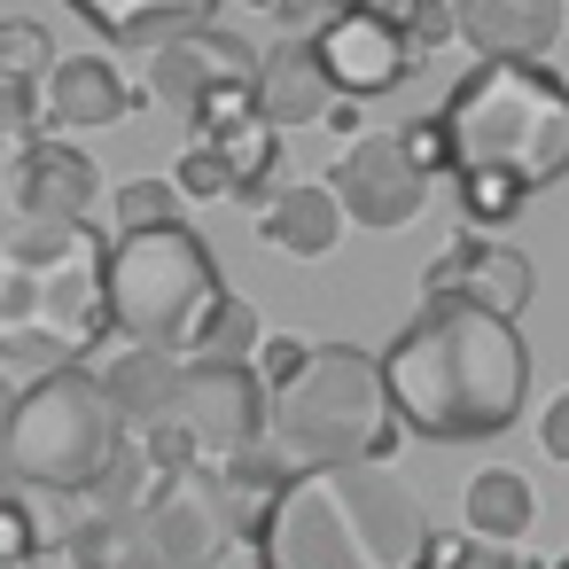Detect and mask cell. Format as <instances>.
I'll return each mask as SVG.
<instances>
[{"instance_id": "1", "label": "cell", "mask_w": 569, "mask_h": 569, "mask_svg": "<svg viewBox=\"0 0 569 569\" xmlns=\"http://www.w3.org/2000/svg\"><path fill=\"white\" fill-rule=\"evenodd\" d=\"M375 359L406 437L429 445H483L530 406V343L515 336V320L476 305H421Z\"/></svg>"}, {"instance_id": "2", "label": "cell", "mask_w": 569, "mask_h": 569, "mask_svg": "<svg viewBox=\"0 0 569 569\" xmlns=\"http://www.w3.org/2000/svg\"><path fill=\"white\" fill-rule=\"evenodd\" d=\"M429 538L421 499L382 460L297 468L250 530L258 569H413Z\"/></svg>"}, {"instance_id": "3", "label": "cell", "mask_w": 569, "mask_h": 569, "mask_svg": "<svg viewBox=\"0 0 569 569\" xmlns=\"http://www.w3.org/2000/svg\"><path fill=\"white\" fill-rule=\"evenodd\" d=\"M102 234L87 219H9L0 227V359L9 367H87L110 343Z\"/></svg>"}, {"instance_id": "4", "label": "cell", "mask_w": 569, "mask_h": 569, "mask_svg": "<svg viewBox=\"0 0 569 569\" xmlns=\"http://www.w3.org/2000/svg\"><path fill=\"white\" fill-rule=\"evenodd\" d=\"M429 126L445 141V180L515 172L530 196L569 180V79L546 63H476Z\"/></svg>"}, {"instance_id": "5", "label": "cell", "mask_w": 569, "mask_h": 569, "mask_svg": "<svg viewBox=\"0 0 569 569\" xmlns=\"http://www.w3.org/2000/svg\"><path fill=\"white\" fill-rule=\"evenodd\" d=\"M102 305H110V336L203 359L219 320H227V305H234V289H227L219 258L203 250V234L149 227V234H110V250H102Z\"/></svg>"}, {"instance_id": "6", "label": "cell", "mask_w": 569, "mask_h": 569, "mask_svg": "<svg viewBox=\"0 0 569 569\" xmlns=\"http://www.w3.org/2000/svg\"><path fill=\"white\" fill-rule=\"evenodd\" d=\"M266 437L281 445L289 468H343V460H382L406 445V421L382 390V359L359 343H312L305 375L273 390Z\"/></svg>"}, {"instance_id": "7", "label": "cell", "mask_w": 569, "mask_h": 569, "mask_svg": "<svg viewBox=\"0 0 569 569\" xmlns=\"http://www.w3.org/2000/svg\"><path fill=\"white\" fill-rule=\"evenodd\" d=\"M118 437H126V421L102 398L94 367H56V375H40V382L17 390L9 483L17 491H56V499H87Z\"/></svg>"}, {"instance_id": "8", "label": "cell", "mask_w": 569, "mask_h": 569, "mask_svg": "<svg viewBox=\"0 0 569 569\" xmlns=\"http://www.w3.org/2000/svg\"><path fill=\"white\" fill-rule=\"evenodd\" d=\"M266 421H273V390L258 382L250 359H188L164 421L133 437L149 445L157 476H180V468H234L242 452L266 445Z\"/></svg>"}, {"instance_id": "9", "label": "cell", "mask_w": 569, "mask_h": 569, "mask_svg": "<svg viewBox=\"0 0 569 569\" xmlns=\"http://www.w3.org/2000/svg\"><path fill=\"white\" fill-rule=\"evenodd\" d=\"M328 188L343 203L351 227L367 234H390V227H413L421 203H429V172L413 164L406 133H351L343 157L328 164Z\"/></svg>"}, {"instance_id": "10", "label": "cell", "mask_w": 569, "mask_h": 569, "mask_svg": "<svg viewBox=\"0 0 569 569\" xmlns=\"http://www.w3.org/2000/svg\"><path fill=\"white\" fill-rule=\"evenodd\" d=\"M141 522L164 553V569H219V553L242 538L234 522V499H227V476L219 468H180V476H157L149 499H141Z\"/></svg>"}, {"instance_id": "11", "label": "cell", "mask_w": 569, "mask_h": 569, "mask_svg": "<svg viewBox=\"0 0 569 569\" xmlns=\"http://www.w3.org/2000/svg\"><path fill=\"white\" fill-rule=\"evenodd\" d=\"M250 79H258V48H242V40L219 32V24H188V32H172V40L149 48L141 94H149L157 110H172V118L196 126L219 94H234V87H250Z\"/></svg>"}, {"instance_id": "12", "label": "cell", "mask_w": 569, "mask_h": 569, "mask_svg": "<svg viewBox=\"0 0 569 569\" xmlns=\"http://www.w3.org/2000/svg\"><path fill=\"white\" fill-rule=\"evenodd\" d=\"M305 40H312V63L328 71L336 102L390 94V87H406L413 63H421V48L406 40V24H398V17H375V9H336V17L312 24Z\"/></svg>"}, {"instance_id": "13", "label": "cell", "mask_w": 569, "mask_h": 569, "mask_svg": "<svg viewBox=\"0 0 569 569\" xmlns=\"http://www.w3.org/2000/svg\"><path fill=\"white\" fill-rule=\"evenodd\" d=\"M530 289H538V266L515 242H483V234H460L421 266V305H476V312L515 320Z\"/></svg>"}, {"instance_id": "14", "label": "cell", "mask_w": 569, "mask_h": 569, "mask_svg": "<svg viewBox=\"0 0 569 569\" xmlns=\"http://www.w3.org/2000/svg\"><path fill=\"white\" fill-rule=\"evenodd\" d=\"M141 110V87L118 79V63L102 56H56V71L40 79V126L48 133H94Z\"/></svg>"}, {"instance_id": "15", "label": "cell", "mask_w": 569, "mask_h": 569, "mask_svg": "<svg viewBox=\"0 0 569 569\" xmlns=\"http://www.w3.org/2000/svg\"><path fill=\"white\" fill-rule=\"evenodd\" d=\"M94 203H102V164L79 141L48 133L17 157V211L24 219H87Z\"/></svg>"}, {"instance_id": "16", "label": "cell", "mask_w": 569, "mask_h": 569, "mask_svg": "<svg viewBox=\"0 0 569 569\" xmlns=\"http://www.w3.org/2000/svg\"><path fill=\"white\" fill-rule=\"evenodd\" d=\"M87 367H94V382H102V398L118 406V421H126V429L164 421V406L180 398V375H188V359H180V351H149V343H126V336H110Z\"/></svg>"}, {"instance_id": "17", "label": "cell", "mask_w": 569, "mask_h": 569, "mask_svg": "<svg viewBox=\"0 0 569 569\" xmlns=\"http://www.w3.org/2000/svg\"><path fill=\"white\" fill-rule=\"evenodd\" d=\"M328 110H336V87H328V71L312 63V40H305V32L258 48V118H266L273 133L328 126Z\"/></svg>"}, {"instance_id": "18", "label": "cell", "mask_w": 569, "mask_h": 569, "mask_svg": "<svg viewBox=\"0 0 569 569\" xmlns=\"http://www.w3.org/2000/svg\"><path fill=\"white\" fill-rule=\"evenodd\" d=\"M460 9V48L483 63H538L561 40V0H452Z\"/></svg>"}, {"instance_id": "19", "label": "cell", "mask_w": 569, "mask_h": 569, "mask_svg": "<svg viewBox=\"0 0 569 569\" xmlns=\"http://www.w3.org/2000/svg\"><path fill=\"white\" fill-rule=\"evenodd\" d=\"M343 203H336V188L328 180H289V188H273V203L258 211V234L273 242V250H289V258H328L336 242H343Z\"/></svg>"}, {"instance_id": "20", "label": "cell", "mask_w": 569, "mask_h": 569, "mask_svg": "<svg viewBox=\"0 0 569 569\" xmlns=\"http://www.w3.org/2000/svg\"><path fill=\"white\" fill-rule=\"evenodd\" d=\"M63 9H71L87 32L118 40V48H157V40L188 32V24H211L219 0H63Z\"/></svg>"}, {"instance_id": "21", "label": "cell", "mask_w": 569, "mask_h": 569, "mask_svg": "<svg viewBox=\"0 0 569 569\" xmlns=\"http://www.w3.org/2000/svg\"><path fill=\"white\" fill-rule=\"evenodd\" d=\"M460 515H468V538L522 546V538H530V522H538V491H530V476H522V468H483V476H468Z\"/></svg>"}, {"instance_id": "22", "label": "cell", "mask_w": 569, "mask_h": 569, "mask_svg": "<svg viewBox=\"0 0 569 569\" xmlns=\"http://www.w3.org/2000/svg\"><path fill=\"white\" fill-rule=\"evenodd\" d=\"M63 553H71V569H164V553H157L141 507H133V515H87Z\"/></svg>"}, {"instance_id": "23", "label": "cell", "mask_w": 569, "mask_h": 569, "mask_svg": "<svg viewBox=\"0 0 569 569\" xmlns=\"http://www.w3.org/2000/svg\"><path fill=\"white\" fill-rule=\"evenodd\" d=\"M149 483H157V460H149V445L126 429V437L110 445V460H102L94 491H87V515H133V507L149 499Z\"/></svg>"}, {"instance_id": "24", "label": "cell", "mask_w": 569, "mask_h": 569, "mask_svg": "<svg viewBox=\"0 0 569 569\" xmlns=\"http://www.w3.org/2000/svg\"><path fill=\"white\" fill-rule=\"evenodd\" d=\"M219 157H227V172H234V188H258V180H273V157H281V133L266 126V118H234V126H219V133H203Z\"/></svg>"}, {"instance_id": "25", "label": "cell", "mask_w": 569, "mask_h": 569, "mask_svg": "<svg viewBox=\"0 0 569 569\" xmlns=\"http://www.w3.org/2000/svg\"><path fill=\"white\" fill-rule=\"evenodd\" d=\"M452 188H460V219H468V227H507V219H522V203H530V188H522L515 172H460Z\"/></svg>"}, {"instance_id": "26", "label": "cell", "mask_w": 569, "mask_h": 569, "mask_svg": "<svg viewBox=\"0 0 569 569\" xmlns=\"http://www.w3.org/2000/svg\"><path fill=\"white\" fill-rule=\"evenodd\" d=\"M118 234H149V227H180V188L172 180H118Z\"/></svg>"}, {"instance_id": "27", "label": "cell", "mask_w": 569, "mask_h": 569, "mask_svg": "<svg viewBox=\"0 0 569 569\" xmlns=\"http://www.w3.org/2000/svg\"><path fill=\"white\" fill-rule=\"evenodd\" d=\"M48 71H56V40H48L32 17H9V24H0V79L40 87Z\"/></svg>"}, {"instance_id": "28", "label": "cell", "mask_w": 569, "mask_h": 569, "mask_svg": "<svg viewBox=\"0 0 569 569\" xmlns=\"http://www.w3.org/2000/svg\"><path fill=\"white\" fill-rule=\"evenodd\" d=\"M164 180L180 188V203H227V196H234V172H227V157H219L211 141L180 149V164H172Z\"/></svg>"}, {"instance_id": "29", "label": "cell", "mask_w": 569, "mask_h": 569, "mask_svg": "<svg viewBox=\"0 0 569 569\" xmlns=\"http://www.w3.org/2000/svg\"><path fill=\"white\" fill-rule=\"evenodd\" d=\"M32 141H48V126H40V87L0 79V157H24Z\"/></svg>"}, {"instance_id": "30", "label": "cell", "mask_w": 569, "mask_h": 569, "mask_svg": "<svg viewBox=\"0 0 569 569\" xmlns=\"http://www.w3.org/2000/svg\"><path fill=\"white\" fill-rule=\"evenodd\" d=\"M40 561V522L17 491H0V569H32Z\"/></svg>"}, {"instance_id": "31", "label": "cell", "mask_w": 569, "mask_h": 569, "mask_svg": "<svg viewBox=\"0 0 569 569\" xmlns=\"http://www.w3.org/2000/svg\"><path fill=\"white\" fill-rule=\"evenodd\" d=\"M305 359H312V343H305V336H266L250 367H258V382H266V390H289V382L305 375Z\"/></svg>"}, {"instance_id": "32", "label": "cell", "mask_w": 569, "mask_h": 569, "mask_svg": "<svg viewBox=\"0 0 569 569\" xmlns=\"http://www.w3.org/2000/svg\"><path fill=\"white\" fill-rule=\"evenodd\" d=\"M406 40L421 56H437L445 40H460V9H452V0H413V9H406Z\"/></svg>"}, {"instance_id": "33", "label": "cell", "mask_w": 569, "mask_h": 569, "mask_svg": "<svg viewBox=\"0 0 569 569\" xmlns=\"http://www.w3.org/2000/svg\"><path fill=\"white\" fill-rule=\"evenodd\" d=\"M452 569H546V561H538V553H522V546H491V538H468Z\"/></svg>"}, {"instance_id": "34", "label": "cell", "mask_w": 569, "mask_h": 569, "mask_svg": "<svg viewBox=\"0 0 569 569\" xmlns=\"http://www.w3.org/2000/svg\"><path fill=\"white\" fill-rule=\"evenodd\" d=\"M538 452L569 468V390H553V398L538 406Z\"/></svg>"}, {"instance_id": "35", "label": "cell", "mask_w": 569, "mask_h": 569, "mask_svg": "<svg viewBox=\"0 0 569 569\" xmlns=\"http://www.w3.org/2000/svg\"><path fill=\"white\" fill-rule=\"evenodd\" d=\"M460 546H468V530H429V538H421V553H413V569H452V561H460Z\"/></svg>"}, {"instance_id": "36", "label": "cell", "mask_w": 569, "mask_h": 569, "mask_svg": "<svg viewBox=\"0 0 569 569\" xmlns=\"http://www.w3.org/2000/svg\"><path fill=\"white\" fill-rule=\"evenodd\" d=\"M9 421H17V382L0 375V491H17L9 483Z\"/></svg>"}, {"instance_id": "37", "label": "cell", "mask_w": 569, "mask_h": 569, "mask_svg": "<svg viewBox=\"0 0 569 569\" xmlns=\"http://www.w3.org/2000/svg\"><path fill=\"white\" fill-rule=\"evenodd\" d=\"M343 9H375V17H398V24H406V9H413V0H343Z\"/></svg>"}, {"instance_id": "38", "label": "cell", "mask_w": 569, "mask_h": 569, "mask_svg": "<svg viewBox=\"0 0 569 569\" xmlns=\"http://www.w3.org/2000/svg\"><path fill=\"white\" fill-rule=\"evenodd\" d=\"M250 9H281V0H250Z\"/></svg>"}, {"instance_id": "39", "label": "cell", "mask_w": 569, "mask_h": 569, "mask_svg": "<svg viewBox=\"0 0 569 569\" xmlns=\"http://www.w3.org/2000/svg\"><path fill=\"white\" fill-rule=\"evenodd\" d=\"M546 569H569V553H561V561H546Z\"/></svg>"}]
</instances>
